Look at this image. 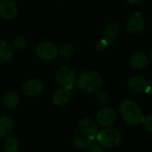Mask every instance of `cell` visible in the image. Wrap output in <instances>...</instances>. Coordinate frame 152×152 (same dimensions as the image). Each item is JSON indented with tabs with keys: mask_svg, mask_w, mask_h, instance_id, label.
<instances>
[{
	"mask_svg": "<svg viewBox=\"0 0 152 152\" xmlns=\"http://www.w3.org/2000/svg\"><path fill=\"white\" fill-rule=\"evenodd\" d=\"M14 127V122L10 117H0V138L9 134Z\"/></svg>",
	"mask_w": 152,
	"mask_h": 152,
	"instance_id": "16",
	"label": "cell"
},
{
	"mask_svg": "<svg viewBox=\"0 0 152 152\" xmlns=\"http://www.w3.org/2000/svg\"><path fill=\"white\" fill-rule=\"evenodd\" d=\"M73 53H74V47L72 45H64L61 47L59 51V54L64 58H69L72 56Z\"/></svg>",
	"mask_w": 152,
	"mask_h": 152,
	"instance_id": "20",
	"label": "cell"
},
{
	"mask_svg": "<svg viewBox=\"0 0 152 152\" xmlns=\"http://www.w3.org/2000/svg\"><path fill=\"white\" fill-rule=\"evenodd\" d=\"M3 147L5 152H17L19 149V143L14 138H7L4 140Z\"/></svg>",
	"mask_w": 152,
	"mask_h": 152,
	"instance_id": "19",
	"label": "cell"
},
{
	"mask_svg": "<svg viewBox=\"0 0 152 152\" xmlns=\"http://www.w3.org/2000/svg\"><path fill=\"white\" fill-rule=\"evenodd\" d=\"M95 99L97 101V102L101 105H106L108 102H109V100H110V97H109V94L104 92V91H100L96 94L95 95Z\"/></svg>",
	"mask_w": 152,
	"mask_h": 152,
	"instance_id": "22",
	"label": "cell"
},
{
	"mask_svg": "<svg viewBox=\"0 0 152 152\" xmlns=\"http://www.w3.org/2000/svg\"><path fill=\"white\" fill-rule=\"evenodd\" d=\"M145 28V20L140 15L132 16L126 22V30L132 35H138Z\"/></svg>",
	"mask_w": 152,
	"mask_h": 152,
	"instance_id": "11",
	"label": "cell"
},
{
	"mask_svg": "<svg viewBox=\"0 0 152 152\" xmlns=\"http://www.w3.org/2000/svg\"><path fill=\"white\" fill-rule=\"evenodd\" d=\"M119 114L123 121L130 126H137L142 118L141 107L133 100H125L120 103Z\"/></svg>",
	"mask_w": 152,
	"mask_h": 152,
	"instance_id": "1",
	"label": "cell"
},
{
	"mask_svg": "<svg viewBox=\"0 0 152 152\" xmlns=\"http://www.w3.org/2000/svg\"><path fill=\"white\" fill-rule=\"evenodd\" d=\"M18 12L16 4L12 0H0V17L4 20L13 19Z\"/></svg>",
	"mask_w": 152,
	"mask_h": 152,
	"instance_id": "10",
	"label": "cell"
},
{
	"mask_svg": "<svg viewBox=\"0 0 152 152\" xmlns=\"http://www.w3.org/2000/svg\"><path fill=\"white\" fill-rule=\"evenodd\" d=\"M141 123L142 124L146 131H148L149 133H152V114L142 117Z\"/></svg>",
	"mask_w": 152,
	"mask_h": 152,
	"instance_id": "23",
	"label": "cell"
},
{
	"mask_svg": "<svg viewBox=\"0 0 152 152\" xmlns=\"http://www.w3.org/2000/svg\"><path fill=\"white\" fill-rule=\"evenodd\" d=\"M87 150L90 152H102L104 151L103 147L97 142H94V140L92 141V142L90 143L89 147L87 148Z\"/></svg>",
	"mask_w": 152,
	"mask_h": 152,
	"instance_id": "24",
	"label": "cell"
},
{
	"mask_svg": "<svg viewBox=\"0 0 152 152\" xmlns=\"http://www.w3.org/2000/svg\"><path fill=\"white\" fill-rule=\"evenodd\" d=\"M150 84L147 78L141 76H134L129 78L127 82V88L134 94H144L146 93Z\"/></svg>",
	"mask_w": 152,
	"mask_h": 152,
	"instance_id": "8",
	"label": "cell"
},
{
	"mask_svg": "<svg viewBox=\"0 0 152 152\" xmlns=\"http://www.w3.org/2000/svg\"><path fill=\"white\" fill-rule=\"evenodd\" d=\"M146 94H149V95H152V87L151 86L148 87V89H147V91H146Z\"/></svg>",
	"mask_w": 152,
	"mask_h": 152,
	"instance_id": "27",
	"label": "cell"
},
{
	"mask_svg": "<svg viewBox=\"0 0 152 152\" xmlns=\"http://www.w3.org/2000/svg\"><path fill=\"white\" fill-rule=\"evenodd\" d=\"M116 119V112L111 107H102L96 114V121L102 126H111Z\"/></svg>",
	"mask_w": 152,
	"mask_h": 152,
	"instance_id": "7",
	"label": "cell"
},
{
	"mask_svg": "<svg viewBox=\"0 0 152 152\" xmlns=\"http://www.w3.org/2000/svg\"><path fill=\"white\" fill-rule=\"evenodd\" d=\"M131 66L138 70H142L148 68L150 64V60L148 56L143 53H135L130 58Z\"/></svg>",
	"mask_w": 152,
	"mask_h": 152,
	"instance_id": "13",
	"label": "cell"
},
{
	"mask_svg": "<svg viewBox=\"0 0 152 152\" xmlns=\"http://www.w3.org/2000/svg\"><path fill=\"white\" fill-rule=\"evenodd\" d=\"M71 98V93L69 91V89L67 88H61L58 89L52 97V102L53 103V105L57 106V107H61L66 105L69 100Z\"/></svg>",
	"mask_w": 152,
	"mask_h": 152,
	"instance_id": "12",
	"label": "cell"
},
{
	"mask_svg": "<svg viewBox=\"0 0 152 152\" xmlns=\"http://www.w3.org/2000/svg\"><path fill=\"white\" fill-rule=\"evenodd\" d=\"M55 78L57 83L64 88L71 89L76 81H77V76L75 71L67 66L60 67L55 73Z\"/></svg>",
	"mask_w": 152,
	"mask_h": 152,
	"instance_id": "4",
	"label": "cell"
},
{
	"mask_svg": "<svg viewBox=\"0 0 152 152\" xmlns=\"http://www.w3.org/2000/svg\"><path fill=\"white\" fill-rule=\"evenodd\" d=\"M108 45H109V42L106 41L104 38H102V39L99 40V41L95 44V48H96L97 51L102 52V51H104V50L107 48Z\"/></svg>",
	"mask_w": 152,
	"mask_h": 152,
	"instance_id": "25",
	"label": "cell"
},
{
	"mask_svg": "<svg viewBox=\"0 0 152 152\" xmlns=\"http://www.w3.org/2000/svg\"><path fill=\"white\" fill-rule=\"evenodd\" d=\"M102 84L101 74L95 70H86L82 72L77 78L78 88L86 93L91 94L96 92Z\"/></svg>",
	"mask_w": 152,
	"mask_h": 152,
	"instance_id": "2",
	"label": "cell"
},
{
	"mask_svg": "<svg viewBox=\"0 0 152 152\" xmlns=\"http://www.w3.org/2000/svg\"><path fill=\"white\" fill-rule=\"evenodd\" d=\"M128 4H138V3H140L142 0H126Z\"/></svg>",
	"mask_w": 152,
	"mask_h": 152,
	"instance_id": "26",
	"label": "cell"
},
{
	"mask_svg": "<svg viewBox=\"0 0 152 152\" xmlns=\"http://www.w3.org/2000/svg\"><path fill=\"white\" fill-rule=\"evenodd\" d=\"M78 130L80 134L91 138L94 139L99 132L97 124L91 118H83L78 123Z\"/></svg>",
	"mask_w": 152,
	"mask_h": 152,
	"instance_id": "9",
	"label": "cell"
},
{
	"mask_svg": "<svg viewBox=\"0 0 152 152\" xmlns=\"http://www.w3.org/2000/svg\"><path fill=\"white\" fill-rule=\"evenodd\" d=\"M151 60L152 61V49H151Z\"/></svg>",
	"mask_w": 152,
	"mask_h": 152,
	"instance_id": "28",
	"label": "cell"
},
{
	"mask_svg": "<svg viewBox=\"0 0 152 152\" xmlns=\"http://www.w3.org/2000/svg\"><path fill=\"white\" fill-rule=\"evenodd\" d=\"M20 100V97L17 92L9 91L4 95L3 102H4V107L7 110H13L19 105Z\"/></svg>",
	"mask_w": 152,
	"mask_h": 152,
	"instance_id": "15",
	"label": "cell"
},
{
	"mask_svg": "<svg viewBox=\"0 0 152 152\" xmlns=\"http://www.w3.org/2000/svg\"><path fill=\"white\" fill-rule=\"evenodd\" d=\"M44 85L38 78H31L27 80L21 87L22 94L28 97H34L41 94L43 91Z\"/></svg>",
	"mask_w": 152,
	"mask_h": 152,
	"instance_id": "6",
	"label": "cell"
},
{
	"mask_svg": "<svg viewBox=\"0 0 152 152\" xmlns=\"http://www.w3.org/2000/svg\"><path fill=\"white\" fill-rule=\"evenodd\" d=\"M93 139L80 134H77L73 137L72 139V143L73 145L79 150H85L87 149L90 145V143L92 142Z\"/></svg>",
	"mask_w": 152,
	"mask_h": 152,
	"instance_id": "17",
	"label": "cell"
},
{
	"mask_svg": "<svg viewBox=\"0 0 152 152\" xmlns=\"http://www.w3.org/2000/svg\"><path fill=\"white\" fill-rule=\"evenodd\" d=\"M12 45L16 49L21 50L28 45V40L24 37H17L12 40Z\"/></svg>",
	"mask_w": 152,
	"mask_h": 152,
	"instance_id": "21",
	"label": "cell"
},
{
	"mask_svg": "<svg viewBox=\"0 0 152 152\" xmlns=\"http://www.w3.org/2000/svg\"><path fill=\"white\" fill-rule=\"evenodd\" d=\"M13 49L6 45L3 44L0 45V63H6L10 61L13 57Z\"/></svg>",
	"mask_w": 152,
	"mask_h": 152,
	"instance_id": "18",
	"label": "cell"
},
{
	"mask_svg": "<svg viewBox=\"0 0 152 152\" xmlns=\"http://www.w3.org/2000/svg\"><path fill=\"white\" fill-rule=\"evenodd\" d=\"M97 142L103 148H116L122 142V134L117 128L107 126L105 129L98 132L96 135Z\"/></svg>",
	"mask_w": 152,
	"mask_h": 152,
	"instance_id": "3",
	"label": "cell"
},
{
	"mask_svg": "<svg viewBox=\"0 0 152 152\" xmlns=\"http://www.w3.org/2000/svg\"><path fill=\"white\" fill-rule=\"evenodd\" d=\"M120 28L116 22L108 23L102 30V37L109 43L114 42L119 35Z\"/></svg>",
	"mask_w": 152,
	"mask_h": 152,
	"instance_id": "14",
	"label": "cell"
},
{
	"mask_svg": "<svg viewBox=\"0 0 152 152\" xmlns=\"http://www.w3.org/2000/svg\"><path fill=\"white\" fill-rule=\"evenodd\" d=\"M36 53L40 59L44 61H52L56 58L59 53V51L57 46L53 43L45 41L38 44L36 48Z\"/></svg>",
	"mask_w": 152,
	"mask_h": 152,
	"instance_id": "5",
	"label": "cell"
}]
</instances>
